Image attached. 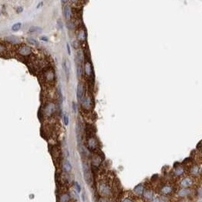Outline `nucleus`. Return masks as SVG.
I'll return each instance as SVG.
<instances>
[{"mask_svg": "<svg viewBox=\"0 0 202 202\" xmlns=\"http://www.w3.org/2000/svg\"><path fill=\"white\" fill-rule=\"evenodd\" d=\"M97 191L100 197H111L114 192V186L113 182L109 178H101L96 185Z\"/></svg>", "mask_w": 202, "mask_h": 202, "instance_id": "f257e3e1", "label": "nucleus"}, {"mask_svg": "<svg viewBox=\"0 0 202 202\" xmlns=\"http://www.w3.org/2000/svg\"><path fill=\"white\" fill-rule=\"evenodd\" d=\"M57 111V107L56 103L53 101H48L42 108V115L46 119H49L53 117Z\"/></svg>", "mask_w": 202, "mask_h": 202, "instance_id": "f03ea898", "label": "nucleus"}, {"mask_svg": "<svg viewBox=\"0 0 202 202\" xmlns=\"http://www.w3.org/2000/svg\"><path fill=\"white\" fill-rule=\"evenodd\" d=\"M55 71L52 68H47L42 73V79L46 84H53L55 81Z\"/></svg>", "mask_w": 202, "mask_h": 202, "instance_id": "7ed1b4c3", "label": "nucleus"}, {"mask_svg": "<svg viewBox=\"0 0 202 202\" xmlns=\"http://www.w3.org/2000/svg\"><path fill=\"white\" fill-rule=\"evenodd\" d=\"M17 53L22 57H28L32 54V49L26 44H21L17 49Z\"/></svg>", "mask_w": 202, "mask_h": 202, "instance_id": "20e7f679", "label": "nucleus"}, {"mask_svg": "<svg viewBox=\"0 0 202 202\" xmlns=\"http://www.w3.org/2000/svg\"><path fill=\"white\" fill-rule=\"evenodd\" d=\"M80 103L81 104L82 109L84 111L89 112L92 109V105H93L92 98L89 94H85Z\"/></svg>", "mask_w": 202, "mask_h": 202, "instance_id": "39448f33", "label": "nucleus"}, {"mask_svg": "<svg viewBox=\"0 0 202 202\" xmlns=\"http://www.w3.org/2000/svg\"><path fill=\"white\" fill-rule=\"evenodd\" d=\"M87 145L90 150L96 151L99 147V142L94 135H90L87 140Z\"/></svg>", "mask_w": 202, "mask_h": 202, "instance_id": "423d86ee", "label": "nucleus"}, {"mask_svg": "<svg viewBox=\"0 0 202 202\" xmlns=\"http://www.w3.org/2000/svg\"><path fill=\"white\" fill-rule=\"evenodd\" d=\"M103 162V158L99 154L95 153L91 157V165L93 168H99Z\"/></svg>", "mask_w": 202, "mask_h": 202, "instance_id": "0eeeda50", "label": "nucleus"}, {"mask_svg": "<svg viewBox=\"0 0 202 202\" xmlns=\"http://www.w3.org/2000/svg\"><path fill=\"white\" fill-rule=\"evenodd\" d=\"M180 185L182 188H190L194 185V179L191 176L185 177L180 181Z\"/></svg>", "mask_w": 202, "mask_h": 202, "instance_id": "6e6552de", "label": "nucleus"}, {"mask_svg": "<svg viewBox=\"0 0 202 202\" xmlns=\"http://www.w3.org/2000/svg\"><path fill=\"white\" fill-rule=\"evenodd\" d=\"M84 177L88 185H90L92 183V175L90 169H89L87 165L84 166Z\"/></svg>", "mask_w": 202, "mask_h": 202, "instance_id": "1a4fd4ad", "label": "nucleus"}, {"mask_svg": "<svg viewBox=\"0 0 202 202\" xmlns=\"http://www.w3.org/2000/svg\"><path fill=\"white\" fill-rule=\"evenodd\" d=\"M142 197L146 200H150L151 199H152L154 197V191H153L152 188H150L149 186L145 187Z\"/></svg>", "mask_w": 202, "mask_h": 202, "instance_id": "9d476101", "label": "nucleus"}, {"mask_svg": "<svg viewBox=\"0 0 202 202\" xmlns=\"http://www.w3.org/2000/svg\"><path fill=\"white\" fill-rule=\"evenodd\" d=\"M144 188H145V186L144 185L143 183H140V184L137 185L134 188V189H133L134 196H136V197H142L143 193H144Z\"/></svg>", "mask_w": 202, "mask_h": 202, "instance_id": "9b49d317", "label": "nucleus"}, {"mask_svg": "<svg viewBox=\"0 0 202 202\" xmlns=\"http://www.w3.org/2000/svg\"><path fill=\"white\" fill-rule=\"evenodd\" d=\"M76 36H77V40L80 43H84L86 41L87 36H86L85 30L84 28H79V29H78V31L76 32Z\"/></svg>", "mask_w": 202, "mask_h": 202, "instance_id": "f8f14e48", "label": "nucleus"}, {"mask_svg": "<svg viewBox=\"0 0 202 202\" xmlns=\"http://www.w3.org/2000/svg\"><path fill=\"white\" fill-rule=\"evenodd\" d=\"M70 200H71V194L65 191H62L58 197L59 202H70Z\"/></svg>", "mask_w": 202, "mask_h": 202, "instance_id": "ddd939ff", "label": "nucleus"}, {"mask_svg": "<svg viewBox=\"0 0 202 202\" xmlns=\"http://www.w3.org/2000/svg\"><path fill=\"white\" fill-rule=\"evenodd\" d=\"M84 95H85V93H84V84L82 83H78V87H77V98L79 102H81Z\"/></svg>", "mask_w": 202, "mask_h": 202, "instance_id": "4468645a", "label": "nucleus"}, {"mask_svg": "<svg viewBox=\"0 0 202 202\" xmlns=\"http://www.w3.org/2000/svg\"><path fill=\"white\" fill-rule=\"evenodd\" d=\"M84 74H86V76L87 77H90L91 76L92 74V65H91V63L88 61H85V62L84 63Z\"/></svg>", "mask_w": 202, "mask_h": 202, "instance_id": "2eb2a0df", "label": "nucleus"}, {"mask_svg": "<svg viewBox=\"0 0 202 202\" xmlns=\"http://www.w3.org/2000/svg\"><path fill=\"white\" fill-rule=\"evenodd\" d=\"M160 191L162 193L163 195L164 196H167V195H169L172 193L173 191V188L172 185H164L161 189H160Z\"/></svg>", "mask_w": 202, "mask_h": 202, "instance_id": "dca6fc26", "label": "nucleus"}, {"mask_svg": "<svg viewBox=\"0 0 202 202\" xmlns=\"http://www.w3.org/2000/svg\"><path fill=\"white\" fill-rule=\"evenodd\" d=\"M173 173L174 175L176 176V177H180V176L183 175L185 173V169L184 166L182 165H179L176 166L173 170Z\"/></svg>", "mask_w": 202, "mask_h": 202, "instance_id": "f3484780", "label": "nucleus"}, {"mask_svg": "<svg viewBox=\"0 0 202 202\" xmlns=\"http://www.w3.org/2000/svg\"><path fill=\"white\" fill-rule=\"evenodd\" d=\"M191 189H190L188 188H182L181 189H179L177 191V194L180 197L189 196L191 194Z\"/></svg>", "mask_w": 202, "mask_h": 202, "instance_id": "a211bd4d", "label": "nucleus"}, {"mask_svg": "<svg viewBox=\"0 0 202 202\" xmlns=\"http://www.w3.org/2000/svg\"><path fill=\"white\" fill-rule=\"evenodd\" d=\"M63 14L66 20H70L71 18V14H72L71 7L68 5L65 6L63 8Z\"/></svg>", "mask_w": 202, "mask_h": 202, "instance_id": "6ab92c4d", "label": "nucleus"}, {"mask_svg": "<svg viewBox=\"0 0 202 202\" xmlns=\"http://www.w3.org/2000/svg\"><path fill=\"white\" fill-rule=\"evenodd\" d=\"M200 167L197 166V165H195V164H194V165H191V167H190V169H189V172L191 173V175H194V176H196V175H197L200 172Z\"/></svg>", "mask_w": 202, "mask_h": 202, "instance_id": "aec40b11", "label": "nucleus"}, {"mask_svg": "<svg viewBox=\"0 0 202 202\" xmlns=\"http://www.w3.org/2000/svg\"><path fill=\"white\" fill-rule=\"evenodd\" d=\"M62 65H63V68L65 70V74H67V76L68 77V74H69V71H70V63L68 62V59H65L63 63H62Z\"/></svg>", "mask_w": 202, "mask_h": 202, "instance_id": "412c9836", "label": "nucleus"}, {"mask_svg": "<svg viewBox=\"0 0 202 202\" xmlns=\"http://www.w3.org/2000/svg\"><path fill=\"white\" fill-rule=\"evenodd\" d=\"M63 168L65 169V172H70L71 171L72 166H71V164L69 162V160H65L64 164H63Z\"/></svg>", "mask_w": 202, "mask_h": 202, "instance_id": "4be33fe9", "label": "nucleus"}, {"mask_svg": "<svg viewBox=\"0 0 202 202\" xmlns=\"http://www.w3.org/2000/svg\"><path fill=\"white\" fill-rule=\"evenodd\" d=\"M29 32L30 33H37V34H39V33L42 32V29L40 27H37V26H32V27L30 28Z\"/></svg>", "mask_w": 202, "mask_h": 202, "instance_id": "5701e85b", "label": "nucleus"}, {"mask_svg": "<svg viewBox=\"0 0 202 202\" xmlns=\"http://www.w3.org/2000/svg\"><path fill=\"white\" fill-rule=\"evenodd\" d=\"M121 202H136V201L135 197H133L132 196H125L122 197Z\"/></svg>", "mask_w": 202, "mask_h": 202, "instance_id": "b1692460", "label": "nucleus"}, {"mask_svg": "<svg viewBox=\"0 0 202 202\" xmlns=\"http://www.w3.org/2000/svg\"><path fill=\"white\" fill-rule=\"evenodd\" d=\"M21 23L18 22V23L15 24L13 25V26L12 27V31L15 32V31H19V30L21 29Z\"/></svg>", "mask_w": 202, "mask_h": 202, "instance_id": "393cba45", "label": "nucleus"}, {"mask_svg": "<svg viewBox=\"0 0 202 202\" xmlns=\"http://www.w3.org/2000/svg\"><path fill=\"white\" fill-rule=\"evenodd\" d=\"M6 49H7L6 46L3 43H0V55L4 54L6 52Z\"/></svg>", "mask_w": 202, "mask_h": 202, "instance_id": "a878e982", "label": "nucleus"}, {"mask_svg": "<svg viewBox=\"0 0 202 202\" xmlns=\"http://www.w3.org/2000/svg\"><path fill=\"white\" fill-rule=\"evenodd\" d=\"M77 74H78V78H81L83 74V69H82V67L81 65H78L77 66Z\"/></svg>", "mask_w": 202, "mask_h": 202, "instance_id": "bb28decb", "label": "nucleus"}, {"mask_svg": "<svg viewBox=\"0 0 202 202\" xmlns=\"http://www.w3.org/2000/svg\"><path fill=\"white\" fill-rule=\"evenodd\" d=\"M6 40H8V42H10V43H18V39L15 36H10L6 38Z\"/></svg>", "mask_w": 202, "mask_h": 202, "instance_id": "cd10ccee", "label": "nucleus"}, {"mask_svg": "<svg viewBox=\"0 0 202 202\" xmlns=\"http://www.w3.org/2000/svg\"><path fill=\"white\" fill-rule=\"evenodd\" d=\"M99 202H113L110 197H100L99 198Z\"/></svg>", "mask_w": 202, "mask_h": 202, "instance_id": "c85d7f7f", "label": "nucleus"}, {"mask_svg": "<svg viewBox=\"0 0 202 202\" xmlns=\"http://www.w3.org/2000/svg\"><path fill=\"white\" fill-rule=\"evenodd\" d=\"M28 43H30L31 44H32L34 46H37L38 45V42L36 40L33 39V38H28Z\"/></svg>", "mask_w": 202, "mask_h": 202, "instance_id": "c756f323", "label": "nucleus"}, {"mask_svg": "<svg viewBox=\"0 0 202 202\" xmlns=\"http://www.w3.org/2000/svg\"><path fill=\"white\" fill-rule=\"evenodd\" d=\"M63 118H64V123H65V125H68V123H69V118H68V114H65Z\"/></svg>", "mask_w": 202, "mask_h": 202, "instance_id": "7c9ffc66", "label": "nucleus"}, {"mask_svg": "<svg viewBox=\"0 0 202 202\" xmlns=\"http://www.w3.org/2000/svg\"><path fill=\"white\" fill-rule=\"evenodd\" d=\"M74 186H75V188H76V190H77V191H78V193L81 192V185H80L78 182H75V183H74Z\"/></svg>", "mask_w": 202, "mask_h": 202, "instance_id": "2f4dec72", "label": "nucleus"}, {"mask_svg": "<svg viewBox=\"0 0 202 202\" xmlns=\"http://www.w3.org/2000/svg\"><path fill=\"white\" fill-rule=\"evenodd\" d=\"M79 41L78 40H75V41H74L73 42V46L75 48V49H78V47H79Z\"/></svg>", "mask_w": 202, "mask_h": 202, "instance_id": "473e14b6", "label": "nucleus"}, {"mask_svg": "<svg viewBox=\"0 0 202 202\" xmlns=\"http://www.w3.org/2000/svg\"><path fill=\"white\" fill-rule=\"evenodd\" d=\"M57 24H58V27H59V28L60 30H62V29H63V24H62V21H61V20H59L58 22H57Z\"/></svg>", "mask_w": 202, "mask_h": 202, "instance_id": "72a5a7b5", "label": "nucleus"}, {"mask_svg": "<svg viewBox=\"0 0 202 202\" xmlns=\"http://www.w3.org/2000/svg\"><path fill=\"white\" fill-rule=\"evenodd\" d=\"M160 198L158 197H153L152 199H151L150 202H160Z\"/></svg>", "mask_w": 202, "mask_h": 202, "instance_id": "f704fd0d", "label": "nucleus"}, {"mask_svg": "<svg viewBox=\"0 0 202 202\" xmlns=\"http://www.w3.org/2000/svg\"><path fill=\"white\" fill-rule=\"evenodd\" d=\"M197 148H198V150H199V151H200V153L202 154V141L198 144V145H197Z\"/></svg>", "mask_w": 202, "mask_h": 202, "instance_id": "c9c22d12", "label": "nucleus"}, {"mask_svg": "<svg viewBox=\"0 0 202 202\" xmlns=\"http://www.w3.org/2000/svg\"><path fill=\"white\" fill-rule=\"evenodd\" d=\"M66 47H67V51H68V55H71V47H70V45H69V43H67V44H66Z\"/></svg>", "mask_w": 202, "mask_h": 202, "instance_id": "e433bc0d", "label": "nucleus"}, {"mask_svg": "<svg viewBox=\"0 0 202 202\" xmlns=\"http://www.w3.org/2000/svg\"><path fill=\"white\" fill-rule=\"evenodd\" d=\"M69 1H70L72 4H74V5H77V4L79 3L80 0H69Z\"/></svg>", "mask_w": 202, "mask_h": 202, "instance_id": "4c0bfd02", "label": "nucleus"}, {"mask_svg": "<svg viewBox=\"0 0 202 202\" xmlns=\"http://www.w3.org/2000/svg\"><path fill=\"white\" fill-rule=\"evenodd\" d=\"M61 2H62V4L65 6L66 5H68V2H69V0H61Z\"/></svg>", "mask_w": 202, "mask_h": 202, "instance_id": "58836bf2", "label": "nucleus"}, {"mask_svg": "<svg viewBox=\"0 0 202 202\" xmlns=\"http://www.w3.org/2000/svg\"><path fill=\"white\" fill-rule=\"evenodd\" d=\"M72 108H73L74 112V113H76V111H77V107H76V104H75L74 103L72 104Z\"/></svg>", "mask_w": 202, "mask_h": 202, "instance_id": "ea45409f", "label": "nucleus"}, {"mask_svg": "<svg viewBox=\"0 0 202 202\" xmlns=\"http://www.w3.org/2000/svg\"><path fill=\"white\" fill-rule=\"evenodd\" d=\"M23 12V8H22V7L19 6V7L17 8V12H18V13H21V12Z\"/></svg>", "mask_w": 202, "mask_h": 202, "instance_id": "a19ab883", "label": "nucleus"}, {"mask_svg": "<svg viewBox=\"0 0 202 202\" xmlns=\"http://www.w3.org/2000/svg\"><path fill=\"white\" fill-rule=\"evenodd\" d=\"M40 40H43V41H44V42H47L48 41V38L46 37H40Z\"/></svg>", "mask_w": 202, "mask_h": 202, "instance_id": "79ce46f5", "label": "nucleus"}, {"mask_svg": "<svg viewBox=\"0 0 202 202\" xmlns=\"http://www.w3.org/2000/svg\"><path fill=\"white\" fill-rule=\"evenodd\" d=\"M199 196L200 197H202V188L200 189V191H199Z\"/></svg>", "mask_w": 202, "mask_h": 202, "instance_id": "37998d69", "label": "nucleus"}, {"mask_svg": "<svg viewBox=\"0 0 202 202\" xmlns=\"http://www.w3.org/2000/svg\"><path fill=\"white\" fill-rule=\"evenodd\" d=\"M160 202H166V201H165V200H162V199H160Z\"/></svg>", "mask_w": 202, "mask_h": 202, "instance_id": "c03bdc74", "label": "nucleus"}, {"mask_svg": "<svg viewBox=\"0 0 202 202\" xmlns=\"http://www.w3.org/2000/svg\"><path fill=\"white\" fill-rule=\"evenodd\" d=\"M200 171H201V172H202V165H201V167H200Z\"/></svg>", "mask_w": 202, "mask_h": 202, "instance_id": "a18cd8bd", "label": "nucleus"}, {"mask_svg": "<svg viewBox=\"0 0 202 202\" xmlns=\"http://www.w3.org/2000/svg\"><path fill=\"white\" fill-rule=\"evenodd\" d=\"M0 15H1V12H0Z\"/></svg>", "mask_w": 202, "mask_h": 202, "instance_id": "49530a36", "label": "nucleus"}]
</instances>
